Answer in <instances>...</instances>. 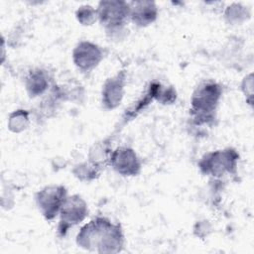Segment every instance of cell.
Wrapping results in <instances>:
<instances>
[{
    "label": "cell",
    "instance_id": "cell-2",
    "mask_svg": "<svg viewBox=\"0 0 254 254\" xmlns=\"http://www.w3.org/2000/svg\"><path fill=\"white\" fill-rule=\"evenodd\" d=\"M62 220L61 225H63L62 231H65V229L83 219L86 209L83 201L80 197L75 198V196L70 197L65 202L64 201L62 205Z\"/></svg>",
    "mask_w": 254,
    "mask_h": 254
},
{
    "label": "cell",
    "instance_id": "cell-1",
    "mask_svg": "<svg viewBox=\"0 0 254 254\" xmlns=\"http://www.w3.org/2000/svg\"><path fill=\"white\" fill-rule=\"evenodd\" d=\"M64 188L58 187H49L39 192V197L37 199L44 215H46L47 218L54 217L59 208L63 205L64 201Z\"/></svg>",
    "mask_w": 254,
    "mask_h": 254
},
{
    "label": "cell",
    "instance_id": "cell-5",
    "mask_svg": "<svg viewBox=\"0 0 254 254\" xmlns=\"http://www.w3.org/2000/svg\"><path fill=\"white\" fill-rule=\"evenodd\" d=\"M217 87L212 85H205L202 89L197 90V94H194L192 105L196 110H203L205 112H210L214 108L218 98Z\"/></svg>",
    "mask_w": 254,
    "mask_h": 254
},
{
    "label": "cell",
    "instance_id": "cell-7",
    "mask_svg": "<svg viewBox=\"0 0 254 254\" xmlns=\"http://www.w3.org/2000/svg\"><path fill=\"white\" fill-rule=\"evenodd\" d=\"M119 76L116 78L110 79L109 82L105 84L104 88V101L105 104H108L109 107L116 106L121 99L122 94V81L118 80Z\"/></svg>",
    "mask_w": 254,
    "mask_h": 254
},
{
    "label": "cell",
    "instance_id": "cell-6",
    "mask_svg": "<svg viewBox=\"0 0 254 254\" xmlns=\"http://www.w3.org/2000/svg\"><path fill=\"white\" fill-rule=\"evenodd\" d=\"M157 9L152 2H136L133 8L132 18L133 21L139 25H145L155 20Z\"/></svg>",
    "mask_w": 254,
    "mask_h": 254
},
{
    "label": "cell",
    "instance_id": "cell-4",
    "mask_svg": "<svg viewBox=\"0 0 254 254\" xmlns=\"http://www.w3.org/2000/svg\"><path fill=\"white\" fill-rule=\"evenodd\" d=\"M101 59L99 49L90 43H81L74 51V62L81 68L89 69Z\"/></svg>",
    "mask_w": 254,
    "mask_h": 254
},
{
    "label": "cell",
    "instance_id": "cell-3",
    "mask_svg": "<svg viewBox=\"0 0 254 254\" xmlns=\"http://www.w3.org/2000/svg\"><path fill=\"white\" fill-rule=\"evenodd\" d=\"M98 8L101 22L110 26L121 24L129 10L124 2H101Z\"/></svg>",
    "mask_w": 254,
    "mask_h": 254
}]
</instances>
